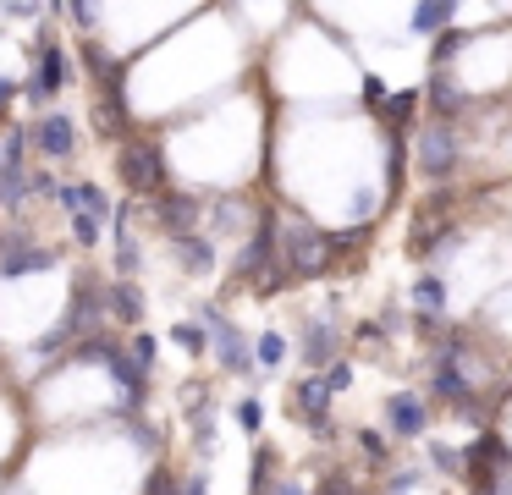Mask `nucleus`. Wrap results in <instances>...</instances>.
<instances>
[{
	"label": "nucleus",
	"instance_id": "1",
	"mask_svg": "<svg viewBox=\"0 0 512 495\" xmlns=\"http://www.w3.org/2000/svg\"><path fill=\"white\" fill-rule=\"evenodd\" d=\"M116 171H122V187L133 198H160L166 193V182H171V171H166V149H160L155 138H127V143H116Z\"/></svg>",
	"mask_w": 512,
	"mask_h": 495
},
{
	"label": "nucleus",
	"instance_id": "2",
	"mask_svg": "<svg viewBox=\"0 0 512 495\" xmlns=\"http://www.w3.org/2000/svg\"><path fill=\"white\" fill-rule=\"evenodd\" d=\"M325 264H331V242H325V231L314 226V220H303V215L281 220V270H287L292 281H314Z\"/></svg>",
	"mask_w": 512,
	"mask_h": 495
},
{
	"label": "nucleus",
	"instance_id": "3",
	"mask_svg": "<svg viewBox=\"0 0 512 495\" xmlns=\"http://www.w3.org/2000/svg\"><path fill=\"white\" fill-rule=\"evenodd\" d=\"M67 83H72V55L56 44L50 28H39L34 33V72L23 77V99L28 105H50Z\"/></svg>",
	"mask_w": 512,
	"mask_h": 495
},
{
	"label": "nucleus",
	"instance_id": "4",
	"mask_svg": "<svg viewBox=\"0 0 512 495\" xmlns=\"http://www.w3.org/2000/svg\"><path fill=\"white\" fill-rule=\"evenodd\" d=\"M413 149H419V171L430 182H446L463 165V132H457V121H424Z\"/></svg>",
	"mask_w": 512,
	"mask_h": 495
},
{
	"label": "nucleus",
	"instance_id": "5",
	"mask_svg": "<svg viewBox=\"0 0 512 495\" xmlns=\"http://www.w3.org/2000/svg\"><path fill=\"white\" fill-rule=\"evenodd\" d=\"M199 325L210 330V352L221 358L226 374H254V369H259V358H254V347H248V336H243V330H237L215 303L199 308Z\"/></svg>",
	"mask_w": 512,
	"mask_h": 495
},
{
	"label": "nucleus",
	"instance_id": "6",
	"mask_svg": "<svg viewBox=\"0 0 512 495\" xmlns=\"http://www.w3.org/2000/svg\"><path fill=\"white\" fill-rule=\"evenodd\" d=\"M28 149L45 154V160H72L78 154V121L67 110H39L28 121Z\"/></svg>",
	"mask_w": 512,
	"mask_h": 495
},
{
	"label": "nucleus",
	"instance_id": "7",
	"mask_svg": "<svg viewBox=\"0 0 512 495\" xmlns=\"http://www.w3.org/2000/svg\"><path fill=\"white\" fill-rule=\"evenodd\" d=\"M61 253L50 242H34L23 226H6L0 231V275H28V270H50Z\"/></svg>",
	"mask_w": 512,
	"mask_h": 495
},
{
	"label": "nucleus",
	"instance_id": "8",
	"mask_svg": "<svg viewBox=\"0 0 512 495\" xmlns=\"http://www.w3.org/2000/svg\"><path fill=\"white\" fill-rule=\"evenodd\" d=\"M210 215V204H199L193 193H177V187H166V193L155 198V226L166 231L171 242L182 237H199V220Z\"/></svg>",
	"mask_w": 512,
	"mask_h": 495
},
{
	"label": "nucleus",
	"instance_id": "9",
	"mask_svg": "<svg viewBox=\"0 0 512 495\" xmlns=\"http://www.w3.org/2000/svg\"><path fill=\"white\" fill-rule=\"evenodd\" d=\"M292 407L303 413V424H309L314 435H325V440L336 435L331 429V385H325V374H303V380L292 385Z\"/></svg>",
	"mask_w": 512,
	"mask_h": 495
},
{
	"label": "nucleus",
	"instance_id": "10",
	"mask_svg": "<svg viewBox=\"0 0 512 495\" xmlns=\"http://www.w3.org/2000/svg\"><path fill=\"white\" fill-rule=\"evenodd\" d=\"M386 424L397 440H419L430 429V407H424L419 391H391L386 396Z\"/></svg>",
	"mask_w": 512,
	"mask_h": 495
},
{
	"label": "nucleus",
	"instance_id": "11",
	"mask_svg": "<svg viewBox=\"0 0 512 495\" xmlns=\"http://www.w3.org/2000/svg\"><path fill=\"white\" fill-rule=\"evenodd\" d=\"M424 99H430V121H457L468 110L463 83H457L446 66H430V88H424Z\"/></svg>",
	"mask_w": 512,
	"mask_h": 495
},
{
	"label": "nucleus",
	"instance_id": "12",
	"mask_svg": "<svg viewBox=\"0 0 512 495\" xmlns=\"http://www.w3.org/2000/svg\"><path fill=\"white\" fill-rule=\"evenodd\" d=\"M336 347H342V336H336V325L331 319H314L309 330H303V341H298V358H303V369L309 374H325L336 363Z\"/></svg>",
	"mask_w": 512,
	"mask_h": 495
},
{
	"label": "nucleus",
	"instance_id": "13",
	"mask_svg": "<svg viewBox=\"0 0 512 495\" xmlns=\"http://www.w3.org/2000/svg\"><path fill=\"white\" fill-rule=\"evenodd\" d=\"M56 204L67 209V215H94V220H105V215H111V198H105L94 182H61Z\"/></svg>",
	"mask_w": 512,
	"mask_h": 495
},
{
	"label": "nucleus",
	"instance_id": "14",
	"mask_svg": "<svg viewBox=\"0 0 512 495\" xmlns=\"http://www.w3.org/2000/svg\"><path fill=\"white\" fill-rule=\"evenodd\" d=\"M105 308H111L116 325L138 330L144 325V292H138V281H111L105 286Z\"/></svg>",
	"mask_w": 512,
	"mask_h": 495
},
{
	"label": "nucleus",
	"instance_id": "15",
	"mask_svg": "<svg viewBox=\"0 0 512 495\" xmlns=\"http://www.w3.org/2000/svg\"><path fill=\"white\" fill-rule=\"evenodd\" d=\"M419 105H424L419 88H397V94L386 99V110H380V127H386L391 138H408V127L419 121Z\"/></svg>",
	"mask_w": 512,
	"mask_h": 495
},
{
	"label": "nucleus",
	"instance_id": "16",
	"mask_svg": "<svg viewBox=\"0 0 512 495\" xmlns=\"http://www.w3.org/2000/svg\"><path fill=\"white\" fill-rule=\"evenodd\" d=\"M94 127L105 132V138L127 143L133 138V116H127V94H100L94 99Z\"/></svg>",
	"mask_w": 512,
	"mask_h": 495
},
{
	"label": "nucleus",
	"instance_id": "17",
	"mask_svg": "<svg viewBox=\"0 0 512 495\" xmlns=\"http://www.w3.org/2000/svg\"><path fill=\"white\" fill-rule=\"evenodd\" d=\"M408 28L441 39V33L452 28V0H424V6H413V11H408Z\"/></svg>",
	"mask_w": 512,
	"mask_h": 495
},
{
	"label": "nucleus",
	"instance_id": "18",
	"mask_svg": "<svg viewBox=\"0 0 512 495\" xmlns=\"http://www.w3.org/2000/svg\"><path fill=\"white\" fill-rule=\"evenodd\" d=\"M408 297H413V308H419V314H430V319H441L446 303H452V297H446V281H441V275H419Z\"/></svg>",
	"mask_w": 512,
	"mask_h": 495
},
{
	"label": "nucleus",
	"instance_id": "19",
	"mask_svg": "<svg viewBox=\"0 0 512 495\" xmlns=\"http://www.w3.org/2000/svg\"><path fill=\"white\" fill-rule=\"evenodd\" d=\"M177 264L188 275H210L215 270V242L210 237H182L177 242Z\"/></svg>",
	"mask_w": 512,
	"mask_h": 495
},
{
	"label": "nucleus",
	"instance_id": "20",
	"mask_svg": "<svg viewBox=\"0 0 512 495\" xmlns=\"http://www.w3.org/2000/svg\"><path fill=\"white\" fill-rule=\"evenodd\" d=\"M402 182H408V138L386 132V198H402Z\"/></svg>",
	"mask_w": 512,
	"mask_h": 495
},
{
	"label": "nucleus",
	"instance_id": "21",
	"mask_svg": "<svg viewBox=\"0 0 512 495\" xmlns=\"http://www.w3.org/2000/svg\"><path fill=\"white\" fill-rule=\"evenodd\" d=\"M171 341H177V347L188 352V358H204V352H210V330H204L199 319H182V325L171 330Z\"/></svg>",
	"mask_w": 512,
	"mask_h": 495
},
{
	"label": "nucleus",
	"instance_id": "22",
	"mask_svg": "<svg viewBox=\"0 0 512 495\" xmlns=\"http://www.w3.org/2000/svg\"><path fill=\"white\" fill-rule=\"evenodd\" d=\"M270 468H276V451L259 440V446H254V479H248V495H270Z\"/></svg>",
	"mask_w": 512,
	"mask_h": 495
},
{
	"label": "nucleus",
	"instance_id": "23",
	"mask_svg": "<svg viewBox=\"0 0 512 495\" xmlns=\"http://www.w3.org/2000/svg\"><path fill=\"white\" fill-rule=\"evenodd\" d=\"M254 358H259V369H276V363L287 358V336H281V330H265V336L254 341Z\"/></svg>",
	"mask_w": 512,
	"mask_h": 495
},
{
	"label": "nucleus",
	"instance_id": "24",
	"mask_svg": "<svg viewBox=\"0 0 512 495\" xmlns=\"http://www.w3.org/2000/svg\"><path fill=\"white\" fill-rule=\"evenodd\" d=\"M369 231L364 226H347V231H325V242H331V259H353L358 242H364Z\"/></svg>",
	"mask_w": 512,
	"mask_h": 495
},
{
	"label": "nucleus",
	"instance_id": "25",
	"mask_svg": "<svg viewBox=\"0 0 512 495\" xmlns=\"http://www.w3.org/2000/svg\"><path fill=\"white\" fill-rule=\"evenodd\" d=\"M463 44H468V33H457V28H446V33H441V39H435V44H430V66H446V61H452V55H457V50H463Z\"/></svg>",
	"mask_w": 512,
	"mask_h": 495
},
{
	"label": "nucleus",
	"instance_id": "26",
	"mask_svg": "<svg viewBox=\"0 0 512 495\" xmlns=\"http://www.w3.org/2000/svg\"><path fill=\"white\" fill-rule=\"evenodd\" d=\"M127 352L138 358V369H155V358H160V347H155L149 330H133V336H127Z\"/></svg>",
	"mask_w": 512,
	"mask_h": 495
},
{
	"label": "nucleus",
	"instance_id": "27",
	"mask_svg": "<svg viewBox=\"0 0 512 495\" xmlns=\"http://www.w3.org/2000/svg\"><path fill=\"white\" fill-rule=\"evenodd\" d=\"M430 462H435L441 473H457V479H463V451L446 446V440H430Z\"/></svg>",
	"mask_w": 512,
	"mask_h": 495
},
{
	"label": "nucleus",
	"instance_id": "28",
	"mask_svg": "<svg viewBox=\"0 0 512 495\" xmlns=\"http://www.w3.org/2000/svg\"><path fill=\"white\" fill-rule=\"evenodd\" d=\"M237 424H243V435H259V429H265V407H259V396H243V402H237Z\"/></svg>",
	"mask_w": 512,
	"mask_h": 495
},
{
	"label": "nucleus",
	"instance_id": "29",
	"mask_svg": "<svg viewBox=\"0 0 512 495\" xmlns=\"http://www.w3.org/2000/svg\"><path fill=\"white\" fill-rule=\"evenodd\" d=\"M144 495H182V479L171 468H149V479H144Z\"/></svg>",
	"mask_w": 512,
	"mask_h": 495
},
{
	"label": "nucleus",
	"instance_id": "30",
	"mask_svg": "<svg viewBox=\"0 0 512 495\" xmlns=\"http://www.w3.org/2000/svg\"><path fill=\"white\" fill-rule=\"evenodd\" d=\"M72 220V242H78V248H94V242H100V220L94 215H67Z\"/></svg>",
	"mask_w": 512,
	"mask_h": 495
},
{
	"label": "nucleus",
	"instance_id": "31",
	"mask_svg": "<svg viewBox=\"0 0 512 495\" xmlns=\"http://www.w3.org/2000/svg\"><path fill=\"white\" fill-rule=\"evenodd\" d=\"M358 94H364V105L375 110V116H380V110H386V99H391V94H386V83H380L375 72H364V83H358Z\"/></svg>",
	"mask_w": 512,
	"mask_h": 495
},
{
	"label": "nucleus",
	"instance_id": "32",
	"mask_svg": "<svg viewBox=\"0 0 512 495\" xmlns=\"http://www.w3.org/2000/svg\"><path fill=\"white\" fill-rule=\"evenodd\" d=\"M210 215H215V226H221V231L243 226V204H237V198H221V204H210Z\"/></svg>",
	"mask_w": 512,
	"mask_h": 495
},
{
	"label": "nucleus",
	"instance_id": "33",
	"mask_svg": "<svg viewBox=\"0 0 512 495\" xmlns=\"http://www.w3.org/2000/svg\"><path fill=\"white\" fill-rule=\"evenodd\" d=\"M358 451H364V457L380 468V462H386V435H375V429H358Z\"/></svg>",
	"mask_w": 512,
	"mask_h": 495
},
{
	"label": "nucleus",
	"instance_id": "34",
	"mask_svg": "<svg viewBox=\"0 0 512 495\" xmlns=\"http://www.w3.org/2000/svg\"><path fill=\"white\" fill-rule=\"evenodd\" d=\"M193 446H199V457H210V451H215V424H210V413L193 418Z\"/></svg>",
	"mask_w": 512,
	"mask_h": 495
},
{
	"label": "nucleus",
	"instance_id": "35",
	"mask_svg": "<svg viewBox=\"0 0 512 495\" xmlns=\"http://www.w3.org/2000/svg\"><path fill=\"white\" fill-rule=\"evenodd\" d=\"M325 385H331V396H342L347 385H353V363H347V358H336L331 369H325Z\"/></svg>",
	"mask_w": 512,
	"mask_h": 495
},
{
	"label": "nucleus",
	"instance_id": "36",
	"mask_svg": "<svg viewBox=\"0 0 512 495\" xmlns=\"http://www.w3.org/2000/svg\"><path fill=\"white\" fill-rule=\"evenodd\" d=\"M413 484H419V468H408V473H391V484H386V490H391V495H408Z\"/></svg>",
	"mask_w": 512,
	"mask_h": 495
},
{
	"label": "nucleus",
	"instance_id": "37",
	"mask_svg": "<svg viewBox=\"0 0 512 495\" xmlns=\"http://www.w3.org/2000/svg\"><path fill=\"white\" fill-rule=\"evenodd\" d=\"M67 17L78 22L83 33H94V6H67Z\"/></svg>",
	"mask_w": 512,
	"mask_h": 495
},
{
	"label": "nucleus",
	"instance_id": "38",
	"mask_svg": "<svg viewBox=\"0 0 512 495\" xmlns=\"http://www.w3.org/2000/svg\"><path fill=\"white\" fill-rule=\"evenodd\" d=\"M23 94V83H12V77H0V116H6V105Z\"/></svg>",
	"mask_w": 512,
	"mask_h": 495
},
{
	"label": "nucleus",
	"instance_id": "39",
	"mask_svg": "<svg viewBox=\"0 0 512 495\" xmlns=\"http://www.w3.org/2000/svg\"><path fill=\"white\" fill-rule=\"evenodd\" d=\"M182 495H210V479H204V473H188V479H182Z\"/></svg>",
	"mask_w": 512,
	"mask_h": 495
},
{
	"label": "nucleus",
	"instance_id": "40",
	"mask_svg": "<svg viewBox=\"0 0 512 495\" xmlns=\"http://www.w3.org/2000/svg\"><path fill=\"white\" fill-rule=\"evenodd\" d=\"M270 495H309V490H298V484H287V479H281V484H270Z\"/></svg>",
	"mask_w": 512,
	"mask_h": 495
},
{
	"label": "nucleus",
	"instance_id": "41",
	"mask_svg": "<svg viewBox=\"0 0 512 495\" xmlns=\"http://www.w3.org/2000/svg\"><path fill=\"white\" fill-rule=\"evenodd\" d=\"M0 138H6V116H0Z\"/></svg>",
	"mask_w": 512,
	"mask_h": 495
}]
</instances>
